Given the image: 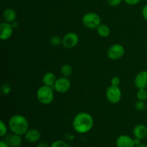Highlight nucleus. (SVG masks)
Segmentation results:
<instances>
[{
  "instance_id": "32",
  "label": "nucleus",
  "mask_w": 147,
  "mask_h": 147,
  "mask_svg": "<svg viewBox=\"0 0 147 147\" xmlns=\"http://www.w3.org/2000/svg\"><path fill=\"white\" fill-rule=\"evenodd\" d=\"M11 24H12V26L14 28H17V27H18V22H17V21H14V22L11 23Z\"/></svg>"
},
{
  "instance_id": "21",
  "label": "nucleus",
  "mask_w": 147,
  "mask_h": 147,
  "mask_svg": "<svg viewBox=\"0 0 147 147\" xmlns=\"http://www.w3.org/2000/svg\"><path fill=\"white\" fill-rule=\"evenodd\" d=\"M134 107L139 111H144L147 109V105L144 100H137L135 102Z\"/></svg>"
},
{
  "instance_id": "15",
  "label": "nucleus",
  "mask_w": 147,
  "mask_h": 147,
  "mask_svg": "<svg viewBox=\"0 0 147 147\" xmlns=\"http://www.w3.org/2000/svg\"><path fill=\"white\" fill-rule=\"evenodd\" d=\"M2 16L4 22H7L9 23H12L14 21H16L17 17V12L12 8L5 9L2 13Z\"/></svg>"
},
{
  "instance_id": "23",
  "label": "nucleus",
  "mask_w": 147,
  "mask_h": 147,
  "mask_svg": "<svg viewBox=\"0 0 147 147\" xmlns=\"http://www.w3.org/2000/svg\"><path fill=\"white\" fill-rule=\"evenodd\" d=\"M7 134V126L3 121H0V136L4 137Z\"/></svg>"
},
{
  "instance_id": "29",
  "label": "nucleus",
  "mask_w": 147,
  "mask_h": 147,
  "mask_svg": "<svg viewBox=\"0 0 147 147\" xmlns=\"http://www.w3.org/2000/svg\"><path fill=\"white\" fill-rule=\"evenodd\" d=\"M0 147H10L8 144L5 142V140L0 141Z\"/></svg>"
},
{
  "instance_id": "13",
  "label": "nucleus",
  "mask_w": 147,
  "mask_h": 147,
  "mask_svg": "<svg viewBox=\"0 0 147 147\" xmlns=\"http://www.w3.org/2000/svg\"><path fill=\"white\" fill-rule=\"evenodd\" d=\"M5 136L4 140L10 147H20L22 144V138L20 135L12 133Z\"/></svg>"
},
{
  "instance_id": "24",
  "label": "nucleus",
  "mask_w": 147,
  "mask_h": 147,
  "mask_svg": "<svg viewBox=\"0 0 147 147\" xmlns=\"http://www.w3.org/2000/svg\"><path fill=\"white\" fill-rule=\"evenodd\" d=\"M11 90V86H10L9 84H7V83H5V84H4L2 86H1V93H2L4 95H5V96L6 95L9 94Z\"/></svg>"
},
{
  "instance_id": "34",
  "label": "nucleus",
  "mask_w": 147,
  "mask_h": 147,
  "mask_svg": "<svg viewBox=\"0 0 147 147\" xmlns=\"http://www.w3.org/2000/svg\"><path fill=\"white\" fill-rule=\"evenodd\" d=\"M146 89H147V88H146Z\"/></svg>"
},
{
  "instance_id": "3",
  "label": "nucleus",
  "mask_w": 147,
  "mask_h": 147,
  "mask_svg": "<svg viewBox=\"0 0 147 147\" xmlns=\"http://www.w3.org/2000/svg\"><path fill=\"white\" fill-rule=\"evenodd\" d=\"M53 88L43 85L37 90V98L41 104L49 105L54 100Z\"/></svg>"
},
{
  "instance_id": "11",
  "label": "nucleus",
  "mask_w": 147,
  "mask_h": 147,
  "mask_svg": "<svg viewBox=\"0 0 147 147\" xmlns=\"http://www.w3.org/2000/svg\"><path fill=\"white\" fill-rule=\"evenodd\" d=\"M116 145L117 147H135L134 139L128 135H121L116 139Z\"/></svg>"
},
{
  "instance_id": "26",
  "label": "nucleus",
  "mask_w": 147,
  "mask_h": 147,
  "mask_svg": "<svg viewBox=\"0 0 147 147\" xmlns=\"http://www.w3.org/2000/svg\"><path fill=\"white\" fill-rule=\"evenodd\" d=\"M108 3L111 7H118L121 4L123 0H107Z\"/></svg>"
},
{
  "instance_id": "4",
  "label": "nucleus",
  "mask_w": 147,
  "mask_h": 147,
  "mask_svg": "<svg viewBox=\"0 0 147 147\" xmlns=\"http://www.w3.org/2000/svg\"><path fill=\"white\" fill-rule=\"evenodd\" d=\"M83 24L88 29L94 30L101 24L100 17L96 12H88L82 17Z\"/></svg>"
},
{
  "instance_id": "27",
  "label": "nucleus",
  "mask_w": 147,
  "mask_h": 147,
  "mask_svg": "<svg viewBox=\"0 0 147 147\" xmlns=\"http://www.w3.org/2000/svg\"><path fill=\"white\" fill-rule=\"evenodd\" d=\"M123 1L129 5H136L139 4L142 0H123Z\"/></svg>"
},
{
  "instance_id": "16",
  "label": "nucleus",
  "mask_w": 147,
  "mask_h": 147,
  "mask_svg": "<svg viewBox=\"0 0 147 147\" xmlns=\"http://www.w3.org/2000/svg\"><path fill=\"white\" fill-rule=\"evenodd\" d=\"M57 79V78H56V76L55 75L54 73H53V72H47L42 76V80L43 85L53 88Z\"/></svg>"
},
{
  "instance_id": "17",
  "label": "nucleus",
  "mask_w": 147,
  "mask_h": 147,
  "mask_svg": "<svg viewBox=\"0 0 147 147\" xmlns=\"http://www.w3.org/2000/svg\"><path fill=\"white\" fill-rule=\"evenodd\" d=\"M98 34L101 37H107L111 34V29L107 24H100L96 29Z\"/></svg>"
},
{
  "instance_id": "18",
  "label": "nucleus",
  "mask_w": 147,
  "mask_h": 147,
  "mask_svg": "<svg viewBox=\"0 0 147 147\" xmlns=\"http://www.w3.org/2000/svg\"><path fill=\"white\" fill-rule=\"evenodd\" d=\"M73 67L69 64H64L60 67V73L63 77L68 78L73 73Z\"/></svg>"
},
{
  "instance_id": "20",
  "label": "nucleus",
  "mask_w": 147,
  "mask_h": 147,
  "mask_svg": "<svg viewBox=\"0 0 147 147\" xmlns=\"http://www.w3.org/2000/svg\"><path fill=\"white\" fill-rule=\"evenodd\" d=\"M50 42L52 45L54 47H57V46H60V45H63V38H61L60 36L54 35L51 37Z\"/></svg>"
},
{
  "instance_id": "12",
  "label": "nucleus",
  "mask_w": 147,
  "mask_h": 147,
  "mask_svg": "<svg viewBox=\"0 0 147 147\" xmlns=\"http://www.w3.org/2000/svg\"><path fill=\"white\" fill-rule=\"evenodd\" d=\"M24 136V139L28 143L34 144L40 141L41 138V133L36 129H30Z\"/></svg>"
},
{
  "instance_id": "8",
  "label": "nucleus",
  "mask_w": 147,
  "mask_h": 147,
  "mask_svg": "<svg viewBox=\"0 0 147 147\" xmlns=\"http://www.w3.org/2000/svg\"><path fill=\"white\" fill-rule=\"evenodd\" d=\"M79 42V37L76 33L70 32L65 34L63 37V45L65 48L71 49L76 47Z\"/></svg>"
},
{
  "instance_id": "22",
  "label": "nucleus",
  "mask_w": 147,
  "mask_h": 147,
  "mask_svg": "<svg viewBox=\"0 0 147 147\" xmlns=\"http://www.w3.org/2000/svg\"><path fill=\"white\" fill-rule=\"evenodd\" d=\"M50 147H69V146L65 141L56 140L52 143Z\"/></svg>"
},
{
  "instance_id": "31",
  "label": "nucleus",
  "mask_w": 147,
  "mask_h": 147,
  "mask_svg": "<svg viewBox=\"0 0 147 147\" xmlns=\"http://www.w3.org/2000/svg\"><path fill=\"white\" fill-rule=\"evenodd\" d=\"M134 143H135V145H139V144L142 143V139H138V138H135L134 139Z\"/></svg>"
},
{
  "instance_id": "9",
  "label": "nucleus",
  "mask_w": 147,
  "mask_h": 147,
  "mask_svg": "<svg viewBox=\"0 0 147 147\" xmlns=\"http://www.w3.org/2000/svg\"><path fill=\"white\" fill-rule=\"evenodd\" d=\"M11 23L4 22L0 24V39L2 41H6L11 38L14 32Z\"/></svg>"
},
{
  "instance_id": "2",
  "label": "nucleus",
  "mask_w": 147,
  "mask_h": 147,
  "mask_svg": "<svg viewBox=\"0 0 147 147\" xmlns=\"http://www.w3.org/2000/svg\"><path fill=\"white\" fill-rule=\"evenodd\" d=\"M29 121L24 116L20 114L13 115L8 121V127L11 133L23 136L29 130Z\"/></svg>"
},
{
  "instance_id": "25",
  "label": "nucleus",
  "mask_w": 147,
  "mask_h": 147,
  "mask_svg": "<svg viewBox=\"0 0 147 147\" xmlns=\"http://www.w3.org/2000/svg\"><path fill=\"white\" fill-rule=\"evenodd\" d=\"M121 84V78L119 76H113L111 80V85L114 86H119Z\"/></svg>"
},
{
  "instance_id": "5",
  "label": "nucleus",
  "mask_w": 147,
  "mask_h": 147,
  "mask_svg": "<svg viewBox=\"0 0 147 147\" xmlns=\"http://www.w3.org/2000/svg\"><path fill=\"white\" fill-rule=\"evenodd\" d=\"M106 97L108 101L112 104L119 103L122 98V92L120 87L111 85L106 89Z\"/></svg>"
},
{
  "instance_id": "14",
  "label": "nucleus",
  "mask_w": 147,
  "mask_h": 147,
  "mask_svg": "<svg viewBox=\"0 0 147 147\" xmlns=\"http://www.w3.org/2000/svg\"><path fill=\"white\" fill-rule=\"evenodd\" d=\"M133 134L135 138H138L142 140L147 136V127L142 123L136 125L134 128Z\"/></svg>"
},
{
  "instance_id": "6",
  "label": "nucleus",
  "mask_w": 147,
  "mask_h": 147,
  "mask_svg": "<svg viewBox=\"0 0 147 147\" xmlns=\"http://www.w3.org/2000/svg\"><path fill=\"white\" fill-rule=\"evenodd\" d=\"M124 47L121 44L119 43H115L113 44L109 48L107 51V57L110 60H118L122 58L123 56L125 55Z\"/></svg>"
},
{
  "instance_id": "30",
  "label": "nucleus",
  "mask_w": 147,
  "mask_h": 147,
  "mask_svg": "<svg viewBox=\"0 0 147 147\" xmlns=\"http://www.w3.org/2000/svg\"><path fill=\"white\" fill-rule=\"evenodd\" d=\"M37 147H50V146H49L47 144L45 143V142H42V143L39 144Z\"/></svg>"
},
{
  "instance_id": "28",
  "label": "nucleus",
  "mask_w": 147,
  "mask_h": 147,
  "mask_svg": "<svg viewBox=\"0 0 147 147\" xmlns=\"http://www.w3.org/2000/svg\"><path fill=\"white\" fill-rule=\"evenodd\" d=\"M142 17H143V18L146 21H147V4L144 6L142 11Z\"/></svg>"
},
{
  "instance_id": "1",
  "label": "nucleus",
  "mask_w": 147,
  "mask_h": 147,
  "mask_svg": "<svg viewBox=\"0 0 147 147\" xmlns=\"http://www.w3.org/2000/svg\"><path fill=\"white\" fill-rule=\"evenodd\" d=\"M94 126L93 116L87 112H80L77 113L73 120V129L80 134L88 133Z\"/></svg>"
},
{
  "instance_id": "10",
  "label": "nucleus",
  "mask_w": 147,
  "mask_h": 147,
  "mask_svg": "<svg viewBox=\"0 0 147 147\" xmlns=\"http://www.w3.org/2000/svg\"><path fill=\"white\" fill-rule=\"evenodd\" d=\"M134 85L138 89L147 88V71L142 70L136 74L134 78Z\"/></svg>"
},
{
  "instance_id": "33",
  "label": "nucleus",
  "mask_w": 147,
  "mask_h": 147,
  "mask_svg": "<svg viewBox=\"0 0 147 147\" xmlns=\"http://www.w3.org/2000/svg\"><path fill=\"white\" fill-rule=\"evenodd\" d=\"M135 147H147V145L145 144L141 143V144H139V145H136Z\"/></svg>"
},
{
  "instance_id": "19",
  "label": "nucleus",
  "mask_w": 147,
  "mask_h": 147,
  "mask_svg": "<svg viewBox=\"0 0 147 147\" xmlns=\"http://www.w3.org/2000/svg\"><path fill=\"white\" fill-rule=\"evenodd\" d=\"M136 98L138 100L146 101L147 100V89H138Z\"/></svg>"
},
{
  "instance_id": "7",
  "label": "nucleus",
  "mask_w": 147,
  "mask_h": 147,
  "mask_svg": "<svg viewBox=\"0 0 147 147\" xmlns=\"http://www.w3.org/2000/svg\"><path fill=\"white\" fill-rule=\"evenodd\" d=\"M70 87H71V82L68 78L62 76L57 79L53 86V89L59 93H65L69 91Z\"/></svg>"
}]
</instances>
